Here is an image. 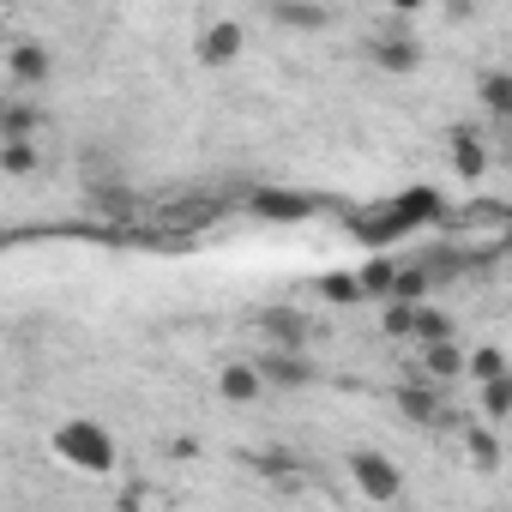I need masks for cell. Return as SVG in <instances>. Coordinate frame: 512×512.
Segmentation results:
<instances>
[{"label": "cell", "instance_id": "cell-1", "mask_svg": "<svg viewBox=\"0 0 512 512\" xmlns=\"http://www.w3.org/2000/svg\"><path fill=\"white\" fill-rule=\"evenodd\" d=\"M49 452H55V464H67V470H79V476H109V470L121 464L115 434H109L103 422H91V416H67V422L49 434Z\"/></svg>", "mask_w": 512, "mask_h": 512}, {"label": "cell", "instance_id": "cell-2", "mask_svg": "<svg viewBox=\"0 0 512 512\" xmlns=\"http://www.w3.org/2000/svg\"><path fill=\"white\" fill-rule=\"evenodd\" d=\"M362 55H368V67L386 73V79H410V73L422 67V43H416V31H404V25H380V31L362 43Z\"/></svg>", "mask_w": 512, "mask_h": 512}, {"label": "cell", "instance_id": "cell-3", "mask_svg": "<svg viewBox=\"0 0 512 512\" xmlns=\"http://www.w3.org/2000/svg\"><path fill=\"white\" fill-rule=\"evenodd\" d=\"M344 470H350V488L362 494V500H374V506H392L398 494H404V470L386 458V452H350L344 458Z\"/></svg>", "mask_w": 512, "mask_h": 512}, {"label": "cell", "instance_id": "cell-4", "mask_svg": "<svg viewBox=\"0 0 512 512\" xmlns=\"http://www.w3.org/2000/svg\"><path fill=\"white\" fill-rule=\"evenodd\" d=\"M0 73H7V85H13V91H37V85H49V79H55V55H49L43 43L19 37V43L0 49Z\"/></svg>", "mask_w": 512, "mask_h": 512}, {"label": "cell", "instance_id": "cell-5", "mask_svg": "<svg viewBox=\"0 0 512 512\" xmlns=\"http://www.w3.org/2000/svg\"><path fill=\"white\" fill-rule=\"evenodd\" d=\"M241 49H247V25L241 19H211L205 31H199V67H211V73H223V67H235L241 61Z\"/></svg>", "mask_w": 512, "mask_h": 512}, {"label": "cell", "instance_id": "cell-6", "mask_svg": "<svg viewBox=\"0 0 512 512\" xmlns=\"http://www.w3.org/2000/svg\"><path fill=\"white\" fill-rule=\"evenodd\" d=\"M392 404H398V416H410V422H422V428H440L452 410H446V398H440V386L434 380H404L398 392H392Z\"/></svg>", "mask_w": 512, "mask_h": 512}, {"label": "cell", "instance_id": "cell-7", "mask_svg": "<svg viewBox=\"0 0 512 512\" xmlns=\"http://www.w3.org/2000/svg\"><path fill=\"white\" fill-rule=\"evenodd\" d=\"M247 211L253 217H272V223H302L320 211L314 193H290V187H260V193H247Z\"/></svg>", "mask_w": 512, "mask_h": 512}, {"label": "cell", "instance_id": "cell-8", "mask_svg": "<svg viewBox=\"0 0 512 512\" xmlns=\"http://www.w3.org/2000/svg\"><path fill=\"white\" fill-rule=\"evenodd\" d=\"M253 326H260V338H266L272 350H308V338H314V320H308L302 308H266Z\"/></svg>", "mask_w": 512, "mask_h": 512}, {"label": "cell", "instance_id": "cell-9", "mask_svg": "<svg viewBox=\"0 0 512 512\" xmlns=\"http://www.w3.org/2000/svg\"><path fill=\"white\" fill-rule=\"evenodd\" d=\"M416 374H422V380H434V386H452V380H464V344H458V338L416 344Z\"/></svg>", "mask_w": 512, "mask_h": 512}, {"label": "cell", "instance_id": "cell-10", "mask_svg": "<svg viewBox=\"0 0 512 512\" xmlns=\"http://www.w3.org/2000/svg\"><path fill=\"white\" fill-rule=\"evenodd\" d=\"M217 398H223V404H260V398H266L260 368H253V362H223V368H217Z\"/></svg>", "mask_w": 512, "mask_h": 512}, {"label": "cell", "instance_id": "cell-11", "mask_svg": "<svg viewBox=\"0 0 512 512\" xmlns=\"http://www.w3.org/2000/svg\"><path fill=\"white\" fill-rule=\"evenodd\" d=\"M404 229H416V223L398 211V199H392V205H380V211H362V217L350 223V235H356V241H368V247H386V241H398Z\"/></svg>", "mask_w": 512, "mask_h": 512}, {"label": "cell", "instance_id": "cell-12", "mask_svg": "<svg viewBox=\"0 0 512 512\" xmlns=\"http://www.w3.org/2000/svg\"><path fill=\"white\" fill-rule=\"evenodd\" d=\"M253 368H260V380H266V386H314V368H308V356H302V350H266Z\"/></svg>", "mask_w": 512, "mask_h": 512}, {"label": "cell", "instance_id": "cell-13", "mask_svg": "<svg viewBox=\"0 0 512 512\" xmlns=\"http://www.w3.org/2000/svg\"><path fill=\"white\" fill-rule=\"evenodd\" d=\"M446 157H452V169H458L464 181H482V175H488V145H482L470 127H452V133H446Z\"/></svg>", "mask_w": 512, "mask_h": 512}, {"label": "cell", "instance_id": "cell-14", "mask_svg": "<svg viewBox=\"0 0 512 512\" xmlns=\"http://www.w3.org/2000/svg\"><path fill=\"white\" fill-rule=\"evenodd\" d=\"M272 25L284 31H326L332 25V7H320V0H272Z\"/></svg>", "mask_w": 512, "mask_h": 512}, {"label": "cell", "instance_id": "cell-15", "mask_svg": "<svg viewBox=\"0 0 512 512\" xmlns=\"http://www.w3.org/2000/svg\"><path fill=\"white\" fill-rule=\"evenodd\" d=\"M476 97H482L488 121H512V73H506V67H482Z\"/></svg>", "mask_w": 512, "mask_h": 512}, {"label": "cell", "instance_id": "cell-16", "mask_svg": "<svg viewBox=\"0 0 512 512\" xmlns=\"http://www.w3.org/2000/svg\"><path fill=\"white\" fill-rule=\"evenodd\" d=\"M0 175H13V181L43 175V151H37V139H0Z\"/></svg>", "mask_w": 512, "mask_h": 512}, {"label": "cell", "instance_id": "cell-17", "mask_svg": "<svg viewBox=\"0 0 512 512\" xmlns=\"http://www.w3.org/2000/svg\"><path fill=\"white\" fill-rule=\"evenodd\" d=\"M428 290H434V272H428V260H416V266H398L392 272L386 302H428Z\"/></svg>", "mask_w": 512, "mask_h": 512}, {"label": "cell", "instance_id": "cell-18", "mask_svg": "<svg viewBox=\"0 0 512 512\" xmlns=\"http://www.w3.org/2000/svg\"><path fill=\"white\" fill-rule=\"evenodd\" d=\"M37 133H43L37 103H0V139H37Z\"/></svg>", "mask_w": 512, "mask_h": 512}, {"label": "cell", "instance_id": "cell-19", "mask_svg": "<svg viewBox=\"0 0 512 512\" xmlns=\"http://www.w3.org/2000/svg\"><path fill=\"white\" fill-rule=\"evenodd\" d=\"M392 272H398V260L392 253H374L368 266H356V290H362V302L374 296V302H386V284H392Z\"/></svg>", "mask_w": 512, "mask_h": 512}, {"label": "cell", "instance_id": "cell-20", "mask_svg": "<svg viewBox=\"0 0 512 512\" xmlns=\"http://www.w3.org/2000/svg\"><path fill=\"white\" fill-rule=\"evenodd\" d=\"M410 338H416V344H434V338H458V332H452V314H440V308H428V302H416V320H410Z\"/></svg>", "mask_w": 512, "mask_h": 512}, {"label": "cell", "instance_id": "cell-21", "mask_svg": "<svg viewBox=\"0 0 512 512\" xmlns=\"http://www.w3.org/2000/svg\"><path fill=\"white\" fill-rule=\"evenodd\" d=\"M494 374H506V350H500V344L464 350V380H494Z\"/></svg>", "mask_w": 512, "mask_h": 512}, {"label": "cell", "instance_id": "cell-22", "mask_svg": "<svg viewBox=\"0 0 512 512\" xmlns=\"http://www.w3.org/2000/svg\"><path fill=\"white\" fill-rule=\"evenodd\" d=\"M476 386H482V422H506V410H512V380L494 374V380H476Z\"/></svg>", "mask_w": 512, "mask_h": 512}, {"label": "cell", "instance_id": "cell-23", "mask_svg": "<svg viewBox=\"0 0 512 512\" xmlns=\"http://www.w3.org/2000/svg\"><path fill=\"white\" fill-rule=\"evenodd\" d=\"M464 446H470L476 470H500V440H494L482 422H464Z\"/></svg>", "mask_w": 512, "mask_h": 512}, {"label": "cell", "instance_id": "cell-24", "mask_svg": "<svg viewBox=\"0 0 512 512\" xmlns=\"http://www.w3.org/2000/svg\"><path fill=\"white\" fill-rule=\"evenodd\" d=\"M320 302H332V308H356V302H362L356 272H332V278H320Z\"/></svg>", "mask_w": 512, "mask_h": 512}, {"label": "cell", "instance_id": "cell-25", "mask_svg": "<svg viewBox=\"0 0 512 512\" xmlns=\"http://www.w3.org/2000/svg\"><path fill=\"white\" fill-rule=\"evenodd\" d=\"M247 464L260 470V476H302V458H296V452H278V446H272V452H253Z\"/></svg>", "mask_w": 512, "mask_h": 512}, {"label": "cell", "instance_id": "cell-26", "mask_svg": "<svg viewBox=\"0 0 512 512\" xmlns=\"http://www.w3.org/2000/svg\"><path fill=\"white\" fill-rule=\"evenodd\" d=\"M410 320H416V302H386L380 332H386V338H410Z\"/></svg>", "mask_w": 512, "mask_h": 512}, {"label": "cell", "instance_id": "cell-27", "mask_svg": "<svg viewBox=\"0 0 512 512\" xmlns=\"http://www.w3.org/2000/svg\"><path fill=\"white\" fill-rule=\"evenodd\" d=\"M157 500H163L157 488H127V494H121V506H157Z\"/></svg>", "mask_w": 512, "mask_h": 512}, {"label": "cell", "instance_id": "cell-28", "mask_svg": "<svg viewBox=\"0 0 512 512\" xmlns=\"http://www.w3.org/2000/svg\"><path fill=\"white\" fill-rule=\"evenodd\" d=\"M386 7H392V13H398V19H416V13H422V7H428V0H386Z\"/></svg>", "mask_w": 512, "mask_h": 512}]
</instances>
